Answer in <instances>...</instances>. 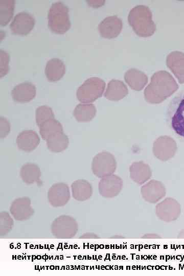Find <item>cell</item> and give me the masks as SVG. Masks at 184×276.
Segmentation results:
<instances>
[{"instance_id":"cell-1","label":"cell","mask_w":184,"mask_h":276,"mask_svg":"<svg viewBox=\"0 0 184 276\" xmlns=\"http://www.w3.org/2000/svg\"><path fill=\"white\" fill-rule=\"evenodd\" d=\"M178 88L173 76L166 71H158L151 77L149 84L144 90L146 101L152 104L162 102Z\"/></svg>"},{"instance_id":"cell-2","label":"cell","mask_w":184,"mask_h":276,"mask_svg":"<svg viewBox=\"0 0 184 276\" xmlns=\"http://www.w3.org/2000/svg\"><path fill=\"white\" fill-rule=\"evenodd\" d=\"M128 21L134 32L141 37H149L156 30L152 12L145 5H137L132 8L128 14Z\"/></svg>"},{"instance_id":"cell-3","label":"cell","mask_w":184,"mask_h":276,"mask_svg":"<svg viewBox=\"0 0 184 276\" xmlns=\"http://www.w3.org/2000/svg\"><path fill=\"white\" fill-rule=\"evenodd\" d=\"M166 120L171 131L184 141V90L171 100L167 109Z\"/></svg>"},{"instance_id":"cell-4","label":"cell","mask_w":184,"mask_h":276,"mask_svg":"<svg viewBox=\"0 0 184 276\" xmlns=\"http://www.w3.org/2000/svg\"><path fill=\"white\" fill-rule=\"evenodd\" d=\"M48 26L57 34L65 33L71 27L68 7L61 2L53 3L48 15Z\"/></svg>"},{"instance_id":"cell-5","label":"cell","mask_w":184,"mask_h":276,"mask_svg":"<svg viewBox=\"0 0 184 276\" xmlns=\"http://www.w3.org/2000/svg\"><path fill=\"white\" fill-rule=\"evenodd\" d=\"M105 87V82L98 77H91L80 86L76 93L78 100L83 103H90L100 98Z\"/></svg>"},{"instance_id":"cell-6","label":"cell","mask_w":184,"mask_h":276,"mask_svg":"<svg viewBox=\"0 0 184 276\" xmlns=\"http://www.w3.org/2000/svg\"><path fill=\"white\" fill-rule=\"evenodd\" d=\"M117 168L114 156L108 152H101L93 158L91 169L97 177L102 178L113 174Z\"/></svg>"},{"instance_id":"cell-7","label":"cell","mask_w":184,"mask_h":276,"mask_svg":"<svg viewBox=\"0 0 184 276\" xmlns=\"http://www.w3.org/2000/svg\"><path fill=\"white\" fill-rule=\"evenodd\" d=\"M78 229L76 220L71 216H60L51 225L52 234L59 238H71L75 236Z\"/></svg>"},{"instance_id":"cell-8","label":"cell","mask_w":184,"mask_h":276,"mask_svg":"<svg viewBox=\"0 0 184 276\" xmlns=\"http://www.w3.org/2000/svg\"><path fill=\"white\" fill-rule=\"evenodd\" d=\"M176 150L175 141L167 135L159 136L153 143V153L154 156L163 161L171 158L175 155Z\"/></svg>"},{"instance_id":"cell-9","label":"cell","mask_w":184,"mask_h":276,"mask_svg":"<svg viewBox=\"0 0 184 276\" xmlns=\"http://www.w3.org/2000/svg\"><path fill=\"white\" fill-rule=\"evenodd\" d=\"M155 213L159 219L163 221H174L180 214V205L175 199L167 198L156 205Z\"/></svg>"},{"instance_id":"cell-10","label":"cell","mask_w":184,"mask_h":276,"mask_svg":"<svg viewBox=\"0 0 184 276\" xmlns=\"http://www.w3.org/2000/svg\"><path fill=\"white\" fill-rule=\"evenodd\" d=\"M35 25V18L29 13L22 11L17 14L10 25L11 32L16 35H26Z\"/></svg>"},{"instance_id":"cell-11","label":"cell","mask_w":184,"mask_h":276,"mask_svg":"<svg viewBox=\"0 0 184 276\" xmlns=\"http://www.w3.org/2000/svg\"><path fill=\"white\" fill-rule=\"evenodd\" d=\"M123 187L122 179L117 175L111 174L102 177L99 183L100 195L106 198L117 196Z\"/></svg>"},{"instance_id":"cell-12","label":"cell","mask_w":184,"mask_h":276,"mask_svg":"<svg viewBox=\"0 0 184 276\" xmlns=\"http://www.w3.org/2000/svg\"><path fill=\"white\" fill-rule=\"evenodd\" d=\"M48 198L53 206L60 207L65 205L70 199L68 186L63 182L54 184L48 191Z\"/></svg>"},{"instance_id":"cell-13","label":"cell","mask_w":184,"mask_h":276,"mask_svg":"<svg viewBox=\"0 0 184 276\" xmlns=\"http://www.w3.org/2000/svg\"><path fill=\"white\" fill-rule=\"evenodd\" d=\"M123 22L117 15L106 17L98 26V30L101 36L106 38H113L120 33Z\"/></svg>"},{"instance_id":"cell-14","label":"cell","mask_w":184,"mask_h":276,"mask_svg":"<svg viewBox=\"0 0 184 276\" xmlns=\"http://www.w3.org/2000/svg\"><path fill=\"white\" fill-rule=\"evenodd\" d=\"M10 211L14 219L18 221L27 220L34 213L31 205L30 199L27 197L14 200L11 205Z\"/></svg>"},{"instance_id":"cell-15","label":"cell","mask_w":184,"mask_h":276,"mask_svg":"<svg viewBox=\"0 0 184 276\" xmlns=\"http://www.w3.org/2000/svg\"><path fill=\"white\" fill-rule=\"evenodd\" d=\"M141 194L146 201L154 203L165 196L166 189L160 181L153 179L141 188Z\"/></svg>"},{"instance_id":"cell-16","label":"cell","mask_w":184,"mask_h":276,"mask_svg":"<svg viewBox=\"0 0 184 276\" xmlns=\"http://www.w3.org/2000/svg\"><path fill=\"white\" fill-rule=\"evenodd\" d=\"M168 67L177 78L180 83H184V53L180 51H173L166 58Z\"/></svg>"},{"instance_id":"cell-17","label":"cell","mask_w":184,"mask_h":276,"mask_svg":"<svg viewBox=\"0 0 184 276\" xmlns=\"http://www.w3.org/2000/svg\"><path fill=\"white\" fill-rule=\"evenodd\" d=\"M36 95V87L30 82H25L16 85L11 91L13 100L17 102L26 103L32 100Z\"/></svg>"},{"instance_id":"cell-18","label":"cell","mask_w":184,"mask_h":276,"mask_svg":"<svg viewBox=\"0 0 184 276\" xmlns=\"http://www.w3.org/2000/svg\"><path fill=\"white\" fill-rule=\"evenodd\" d=\"M40 142L37 133L32 130L22 131L18 135L16 143L19 149L26 152L34 150Z\"/></svg>"},{"instance_id":"cell-19","label":"cell","mask_w":184,"mask_h":276,"mask_svg":"<svg viewBox=\"0 0 184 276\" xmlns=\"http://www.w3.org/2000/svg\"><path fill=\"white\" fill-rule=\"evenodd\" d=\"M124 79L131 89L137 91L142 90L148 82L147 76L143 72L133 68L126 72Z\"/></svg>"},{"instance_id":"cell-20","label":"cell","mask_w":184,"mask_h":276,"mask_svg":"<svg viewBox=\"0 0 184 276\" xmlns=\"http://www.w3.org/2000/svg\"><path fill=\"white\" fill-rule=\"evenodd\" d=\"M131 178L136 183L142 185L152 176L149 166L142 162H134L129 168Z\"/></svg>"},{"instance_id":"cell-21","label":"cell","mask_w":184,"mask_h":276,"mask_svg":"<svg viewBox=\"0 0 184 276\" xmlns=\"http://www.w3.org/2000/svg\"><path fill=\"white\" fill-rule=\"evenodd\" d=\"M128 93V88L123 81L112 79L107 84L104 97L109 100L119 101L124 98Z\"/></svg>"},{"instance_id":"cell-22","label":"cell","mask_w":184,"mask_h":276,"mask_svg":"<svg viewBox=\"0 0 184 276\" xmlns=\"http://www.w3.org/2000/svg\"><path fill=\"white\" fill-rule=\"evenodd\" d=\"M65 67L62 61L58 58L49 60L45 68V74L48 80L55 82L60 80L65 73Z\"/></svg>"},{"instance_id":"cell-23","label":"cell","mask_w":184,"mask_h":276,"mask_svg":"<svg viewBox=\"0 0 184 276\" xmlns=\"http://www.w3.org/2000/svg\"><path fill=\"white\" fill-rule=\"evenodd\" d=\"M71 188L73 198L78 201L86 200L93 194L91 185L84 179H78L74 181L71 185Z\"/></svg>"},{"instance_id":"cell-24","label":"cell","mask_w":184,"mask_h":276,"mask_svg":"<svg viewBox=\"0 0 184 276\" xmlns=\"http://www.w3.org/2000/svg\"><path fill=\"white\" fill-rule=\"evenodd\" d=\"M20 175L25 183L30 185L39 182L41 172L37 165L27 163L21 167Z\"/></svg>"},{"instance_id":"cell-25","label":"cell","mask_w":184,"mask_h":276,"mask_svg":"<svg viewBox=\"0 0 184 276\" xmlns=\"http://www.w3.org/2000/svg\"><path fill=\"white\" fill-rule=\"evenodd\" d=\"M96 108L91 103H80L75 107L73 114L78 122H85L91 121L95 116Z\"/></svg>"},{"instance_id":"cell-26","label":"cell","mask_w":184,"mask_h":276,"mask_svg":"<svg viewBox=\"0 0 184 276\" xmlns=\"http://www.w3.org/2000/svg\"><path fill=\"white\" fill-rule=\"evenodd\" d=\"M46 141L48 149L54 152L63 151L67 147L69 142L67 136L63 131L51 136Z\"/></svg>"},{"instance_id":"cell-27","label":"cell","mask_w":184,"mask_h":276,"mask_svg":"<svg viewBox=\"0 0 184 276\" xmlns=\"http://www.w3.org/2000/svg\"><path fill=\"white\" fill-rule=\"evenodd\" d=\"M39 133L44 140H47L51 136L63 131L61 123L54 118L47 120L39 126Z\"/></svg>"},{"instance_id":"cell-28","label":"cell","mask_w":184,"mask_h":276,"mask_svg":"<svg viewBox=\"0 0 184 276\" xmlns=\"http://www.w3.org/2000/svg\"><path fill=\"white\" fill-rule=\"evenodd\" d=\"M15 6L14 0H0V24L6 25L11 19Z\"/></svg>"},{"instance_id":"cell-29","label":"cell","mask_w":184,"mask_h":276,"mask_svg":"<svg viewBox=\"0 0 184 276\" xmlns=\"http://www.w3.org/2000/svg\"><path fill=\"white\" fill-rule=\"evenodd\" d=\"M36 122L38 126L48 120L54 118L52 108L48 106L38 107L36 110Z\"/></svg>"},{"instance_id":"cell-30","label":"cell","mask_w":184,"mask_h":276,"mask_svg":"<svg viewBox=\"0 0 184 276\" xmlns=\"http://www.w3.org/2000/svg\"><path fill=\"white\" fill-rule=\"evenodd\" d=\"M13 220L9 213L2 212L0 213V235L4 236L8 234L12 228Z\"/></svg>"},{"instance_id":"cell-31","label":"cell","mask_w":184,"mask_h":276,"mask_svg":"<svg viewBox=\"0 0 184 276\" xmlns=\"http://www.w3.org/2000/svg\"><path fill=\"white\" fill-rule=\"evenodd\" d=\"M9 55L5 51L0 50V77L6 75L9 72Z\"/></svg>"},{"instance_id":"cell-32","label":"cell","mask_w":184,"mask_h":276,"mask_svg":"<svg viewBox=\"0 0 184 276\" xmlns=\"http://www.w3.org/2000/svg\"><path fill=\"white\" fill-rule=\"evenodd\" d=\"M10 131V124L9 122L5 118H0V137H5Z\"/></svg>"},{"instance_id":"cell-33","label":"cell","mask_w":184,"mask_h":276,"mask_svg":"<svg viewBox=\"0 0 184 276\" xmlns=\"http://www.w3.org/2000/svg\"><path fill=\"white\" fill-rule=\"evenodd\" d=\"M97 235L93 233H86L81 236L80 238H96Z\"/></svg>"}]
</instances>
